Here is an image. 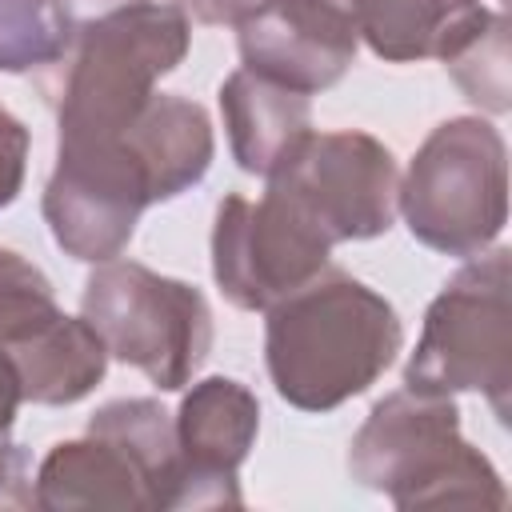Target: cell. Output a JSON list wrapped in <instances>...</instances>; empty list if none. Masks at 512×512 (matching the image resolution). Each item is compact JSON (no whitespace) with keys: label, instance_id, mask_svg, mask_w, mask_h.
I'll list each match as a JSON object with an SVG mask.
<instances>
[{"label":"cell","instance_id":"cell-7","mask_svg":"<svg viewBox=\"0 0 512 512\" xmlns=\"http://www.w3.org/2000/svg\"><path fill=\"white\" fill-rule=\"evenodd\" d=\"M328 232L280 188L260 200L228 196L212 228V276L220 292L248 312H268L288 292L328 268Z\"/></svg>","mask_w":512,"mask_h":512},{"label":"cell","instance_id":"cell-19","mask_svg":"<svg viewBox=\"0 0 512 512\" xmlns=\"http://www.w3.org/2000/svg\"><path fill=\"white\" fill-rule=\"evenodd\" d=\"M444 68L452 72V80L476 108L508 112L512 84H508V16H504V8H496L488 16V24L444 60Z\"/></svg>","mask_w":512,"mask_h":512},{"label":"cell","instance_id":"cell-21","mask_svg":"<svg viewBox=\"0 0 512 512\" xmlns=\"http://www.w3.org/2000/svg\"><path fill=\"white\" fill-rule=\"evenodd\" d=\"M28 168V128L0 104V208H8L24 188Z\"/></svg>","mask_w":512,"mask_h":512},{"label":"cell","instance_id":"cell-3","mask_svg":"<svg viewBox=\"0 0 512 512\" xmlns=\"http://www.w3.org/2000/svg\"><path fill=\"white\" fill-rule=\"evenodd\" d=\"M348 472L396 508L508 504L500 472L460 436L456 404L408 384L368 412L348 444Z\"/></svg>","mask_w":512,"mask_h":512},{"label":"cell","instance_id":"cell-15","mask_svg":"<svg viewBox=\"0 0 512 512\" xmlns=\"http://www.w3.org/2000/svg\"><path fill=\"white\" fill-rule=\"evenodd\" d=\"M484 0H372L356 28L368 48L392 64L408 60H448L468 44L492 16Z\"/></svg>","mask_w":512,"mask_h":512},{"label":"cell","instance_id":"cell-12","mask_svg":"<svg viewBox=\"0 0 512 512\" xmlns=\"http://www.w3.org/2000/svg\"><path fill=\"white\" fill-rule=\"evenodd\" d=\"M36 508L52 512H136L156 508L140 464L104 436L56 444L36 468Z\"/></svg>","mask_w":512,"mask_h":512},{"label":"cell","instance_id":"cell-20","mask_svg":"<svg viewBox=\"0 0 512 512\" xmlns=\"http://www.w3.org/2000/svg\"><path fill=\"white\" fill-rule=\"evenodd\" d=\"M60 316L48 276L12 248H0V348L16 352Z\"/></svg>","mask_w":512,"mask_h":512},{"label":"cell","instance_id":"cell-6","mask_svg":"<svg viewBox=\"0 0 512 512\" xmlns=\"http://www.w3.org/2000/svg\"><path fill=\"white\" fill-rule=\"evenodd\" d=\"M84 320L108 356L144 372L160 392L184 388L212 348V308L200 288L136 260H104L84 284Z\"/></svg>","mask_w":512,"mask_h":512},{"label":"cell","instance_id":"cell-2","mask_svg":"<svg viewBox=\"0 0 512 512\" xmlns=\"http://www.w3.org/2000/svg\"><path fill=\"white\" fill-rule=\"evenodd\" d=\"M188 52V20L172 4L136 0L72 32L64 56L44 68L60 140H112L156 96Z\"/></svg>","mask_w":512,"mask_h":512},{"label":"cell","instance_id":"cell-11","mask_svg":"<svg viewBox=\"0 0 512 512\" xmlns=\"http://www.w3.org/2000/svg\"><path fill=\"white\" fill-rule=\"evenodd\" d=\"M360 28L324 0H264L240 24L244 68L292 92L332 88L356 60Z\"/></svg>","mask_w":512,"mask_h":512},{"label":"cell","instance_id":"cell-23","mask_svg":"<svg viewBox=\"0 0 512 512\" xmlns=\"http://www.w3.org/2000/svg\"><path fill=\"white\" fill-rule=\"evenodd\" d=\"M264 0H172V8H180L184 20H196V24H244Z\"/></svg>","mask_w":512,"mask_h":512},{"label":"cell","instance_id":"cell-9","mask_svg":"<svg viewBox=\"0 0 512 512\" xmlns=\"http://www.w3.org/2000/svg\"><path fill=\"white\" fill-rule=\"evenodd\" d=\"M268 184L288 192L328 232V240L340 244L372 240L392 228L400 172L376 136L344 128L308 132Z\"/></svg>","mask_w":512,"mask_h":512},{"label":"cell","instance_id":"cell-18","mask_svg":"<svg viewBox=\"0 0 512 512\" xmlns=\"http://www.w3.org/2000/svg\"><path fill=\"white\" fill-rule=\"evenodd\" d=\"M72 32L68 0H0V72L52 68Z\"/></svg>","mask_w":512,"mask_h":512},{"label":"cell","instance_id":"cell-1","mask_svg":"<svg viewBox=\"0 0 512 512\" xmlns=\"http://www.w3.org/2000/svg\"><path fill=\"white\" fill-rule=\"evenodd\" d=\"M404 344L396 308L340 268H324L304 288L268 308L264 364L300 412H332L384 376Z\"/></svg>","mask_w":512,"mask_h":512},{"label":"cell","instance_id":"cell-17","mask_svg":"<svg viewBox=\"0 0 512 512\" xmlns=\"http://www.w3.org/2000/svg\"><path fill=\"white\" fill-rule=\"evenodd\" d=\"M88 432L104 436L120 452H128L140 464V472L148 476L152 504L168 508L180 452H176V424L156 400H112L88 420Z\"/></svg>","mask_w":512,"mask_h":512},{"label":"cell","instance_id":"cell-14","mask_svg":"<svg viewBox=\"0 0 512 512\" xmlns=\"http://www.w3.org/2000/svg\"><path fill=\"white\" fill-rule=\"evenodd\" d=\"M136 160L144 164L152 204L172 200L204 180L212 164V124L208 112L188 96H152L144 112L120 132Z\"/></svg>","mask_w":512,"mask_h":512},{"label":"cell","instance_id":"cell-4","mask_svg":"<svg viewBox=\"0 0 512 512\" xmlns=\"http://www.w3.org/2000/svg\"><path fill=\"white\" fill-rule=\"evenodd\" d=\"M396 208L408 232L444 256H480L508 220L504 136L480 116H456L416 148Z\"/></svg>","mask_w":512,"mask_h":512},{"label":"cell","instance_id":"cell-10","mask_svg":"<svg viewBox=\"0 0 512 512\" xmlns=\"http://www.w3.org/2000/svg\"><path fill=\"white\" fill-rule=\"evenodd\" d=\"M176 484L168 508H220L244 504L236 472L256 444L260 404L228 376H208L192 384L176 412Z\"/></svg>","mask_w":512,"mask_h":512},{"label":"cell","instance_id":"cell-8","mask_svg":"<svg viewBox=\"0 0 512 512\" xmlns=\"http://www.w3.org/2000/svg\"><path fill=\"white\" fill-rule=\"evenodd\" d=\"M148 204L152 192L144 164L124 136L60 140L56 168L44 188V220L68 256L88 264L116 260Z\"/></svg>","mask_w":512,"mask_h":512},{"label":"cell","instance_id":"cell-5","mask_svg":"<svg viewBox=\"0 0 512 512\" xmlns=\"http://www.w3.org/2000/svg\"><path fill=\"white\" fill-rule=\"evenodd\" d=\"M404 384L420 392H484L508 420L512 392V268L508 248L480 252L428 304Z\"/></svg>","mask_w":512,"mask_h":512},{"label":"cell","instance_id":"cell-25","mask_svg":"<svg viewBox=\"0 0 512 512\" xmlns=\"http://www.w3.org/2000/svg\"><path fill=\"white\" fill-rule=\"evenodd\" d=\"M324 4H332V8H340V12H348V16L356 20V16H360V12H364L372 0H324Z\"/></svg>","mask_w":512,"mask_h":512},{"label":"cell","instance_id":"cell-16","mask_svg":"<svg viewBox=\"0 0 512 512\" xmlns=\"http://www.w3.org/2000/svg\"><path fill=\"white\" fill-rule=\"evenodd\" d=\"M20 376V392L32 404H76L84 400L108 368V348L84 316H56L28 344L8 352Z\"/></svg>","mask_w":512,"mask_h":512},{"label":"cell","instance_id":"cell-22","mask_svg":"<svg viewBox=\"0 0 512 512\" xmlns=\"http://www.w3.org/2000/svg\"><path fill=\"white\" fill-rule=\"evenodd\" d=\"M36 484H32V460L20 444L0 440V508H32Z\"/></svg>","mask_w":512,"mask_h":512},{"label":"cell","instance_id":"cell-13","mask_svg":"<svg viewBox=\"0 0 512 512\" xmlns=\"http://www.w3.org/2000/svg\"><path fill=\"white\" fill-rule=\"evenodd\" d=\"M220 112L232 156L252 176H272L288 160V152L312 132L308 96L248 68H236L220 84Z\"/></svg>","mask_w":512,"mask_h":512},{"label":"cell","instance_id":"cell-24","mask_svg":"<svg viewBox=\"0 0 512 512\" xmlns=\"http://www.w3.org/2000/svg\"><path fill=\"white\" fill-rule=\"evenodd\" d=\"M20 400H24V392H20L16 364H12V360H8V352L0 348V440H4V436H8V428H12Z\"/></svg>","mask_w":512,"mask_h":512}]
</instances>
